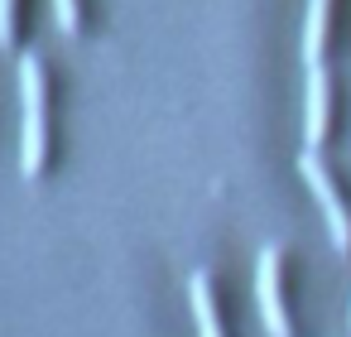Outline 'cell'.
<instances>
[{"label": "cell", "mask_w": 351, "mask_h": 337, "mask_svg": "<svg viewBox=\"0 0 351 337\" xmlns=\"http://www.w3.org/2000/svg\"><path fill=\"white\" fill-rule=\"evenodd\" d=\"M20 174L25 178H39L44 174V145H49V130H44V63L34 54H20Z\"/></svg>", "instance_id": "obj_1"}, {"label": "cell", "mask_w": 351, "mask_h": 337, "mask_svg": "<svg viewBox=\"0 0 351 337\" xmlns=\"http://www.w3.org/2000/svg\"><path fill=\"white\" fill-rule=\"evenodd\" d=\"M298 174H303L308 193H313V198H317V207H322V222H327L332 246H337L341 255H351V207L341 202L332 169L322 164V154H317V150H303V154H298Z\"/></svg>", "instance_id": "obj_2"}, {"label": "cell", "mask_w": 351, "mask_h": 337, "mask_svg": "<svg viewBox=\"0 0 351 337\" xmlns=\"http://www.w3.org/2000/svg\"><path fill=\"white\" fill-rule=\"evenodd\" d=\"M255 299H260V318L269 337H293V318H289V299H284V251L265 246L255 260Z\"/></svg>", "instance_id": "obj_3"}, {"label": "cell", "mask_w": 351, "mask_h": 337, "mask_svg": "<svg viewBox=\"0 0 351 337\" xmlns=\"http://www.w3.org/2000/svg\"><path fill=\"white\" fill-rule=\"evenodd\" d=\"M327 135H332V73L327 63H313L303 82V145L322 150Z\"/></svg>", "instance_id": "obj_4"}, {"label": "cell", "mask_w": 351, "mask_h": 337, "mask_svg": "<svg viewBox=\"0 0 351 337\" xmlns=\"http://www.w3.org/2000/svg\"><path fill=\"white\" fill-rule=\"evenodd\" d=\"M332 5L337 0H308L303 15V63H322L327 58V39H332Z\"/></svg>", "instance_id": "obj_5"}, {"label": "cell", "mask_w": 351, "mask_h": 337, "mask_svg": "<svg viewBox=\"0 0 351 337\" xmlns=\"http://www.w3.org/2000/svg\"><path fill=\"white\" fill-rule=\"evenodd\" d=\"M188 303H193L197 337H226L221 313H217V294H212V279H207V275H193V279H188Z\"/></svg>", "instance_id": "obj_6"}, {"label": "cell", "mask_w": 351, "mask_h": 337, "mask_svg": "<svg viewBox=\"0 0 351 337\" xmlns=\"http://www.w3.org/2000/svg\"><path fill=\"white\" fill-rule=\"evenodd\" d=\"M53 15H58V30H63V34H77V25H82L77 0H53Z\"/></svg>", "instance_id": "obj_7"}, {"label": "cell", "mask_w": 351, "mask_h": 337, "mask_svg": "<svg viewBox=\"0 0 351 337\" xmlns=\"http://www.w3.org/2000/svg\"><path fill=\"white\" fill-rule=\"evenodd\" d=\"M15 44V0H0V49Z\"/></svg>", "instance_id": "obj_8"}]
</instances>
